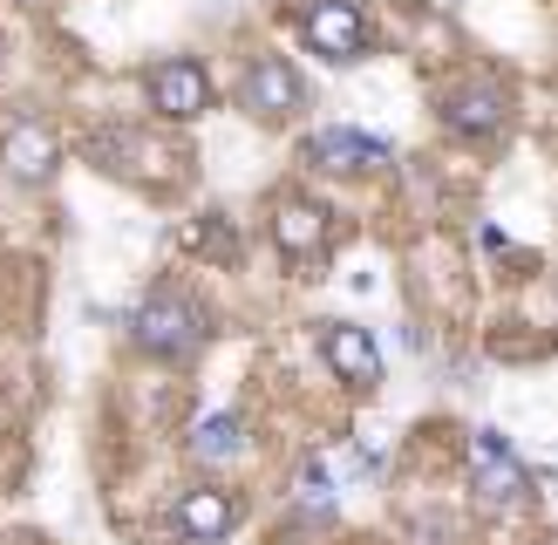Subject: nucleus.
<instances>
[{
    "label": "nucleus",
    "instance_id": "nucleus-11",
    "mask_svg": "<svg viewBox=\"0 0 558 545\" xmlns=\"http://www.w3.org/2000/svg\"><path fill=\"white\" fill-rule=\"evenodd\" d=\"M320 232H327V211L320 205H279V218H272V239L287 245V253H314Z\"/></svg>",
    "mask_w": 558,
    "mask_h": 545
},
{
    "label": "nucleus",
    "instance_id": "nucleus-5",
    "mask_svg": "<svg viewBox=\"0 0 558 545\" xmlns=\"http://www.w3.org/2000/svg\"><path fill=\"white\" fill-rule=\"evenodd\" d=\"M320 354L333 362V375H341V382H375L381 375V348L368 341V327H354V320H327Z\"/></svg>",
    "mask_w": 558,
    "mask_h": 545
},
{
    "label": "nucleus",
    "instance_id": "nucleus-8",
    "mask_svg": "<svg viewBox=\"0 0 558 545\" xmlns=\"http://www.w3.org/2000/svg\"><path fill=\"white\" fill-rule=\"evenodd\" d=\"M0 164H8L21 184H41V178L54 171V136H48L35 117H21V123L8 130V144H0Z\"/></svg>",
    "mask_w": 558,
    "mask_h": 545
},
{
    "label": "nucleus",
    "instance_id": "nucleus-3",
    "mask_svg": "<svg viewBox=\"0 0 558 545\" xmlns=\"http://www.w3.org/2000/svg\"><path fill=\"white\" fill-rule=\"evenodd\" d=\"M150 102L163 109V117H198V109L211 102V75L198 62H184V55H171V62L150 69Z\"/></svg>",
    "mask_w": 558,
    "mask_h": 545
},
{
    "label": "nucleus",
    "instance_id": "nucleus-13",
    "mask_svg": "<svg viewBox=\"0 0 558 545\" xmlns=\"http://www.w3.org/2000/svg\"><path fill=\"white\" fill-rule=\"evenodd\" d=\"M21 8H35V0H21Z\"/></svg>",
    "mask_w": 558,
    "mask_h": 545
},
{
    "label": "nucleus",
    "instance_id": "nucleus-2",
    "mask_svg": "<svg viewBox=\"0 0 558 545\" xmlns=\"http://www.w3.org/2000/svg\"><path fill=\"white\" fill-rule=\"evenodd\" d=\"M470 484L484 491V505H524V498H532V471L511 457V444L497 429L470 436Z\"/></svg>",
    "mask_w": 558,
    "mask_h": 545
},
{
    "label": "nucleus",
    "instance_id": "nucleus-4",
    "mask_svg": "<svg viewBox=\"0 0 558 545\" xmlns=\"http://www.w3.org/2000/svg\"><path fill=\"white\" fill-rule=\"evenodd\" d=\"M361 35H368V21H361L354 0H320V8L306 14V41H314L327 62H354V55H361Z\"/></svg>",
    "mask_w": 558,
    "mask_h": 545
},
{
    "label": "nucleus",
    "instance_id": "nucleus-1",
    "mask_svg": "<svg viewBox=\"0 0 558 545\" xmlns=\"http://www.w3.org/2000/svg\"><path fill=\"white\" fill-rule=\"evenodd\" d=\"M136 341L150 354H191L205 341V314L191 307L184 293H150L144 307H136Z\"/></svg>",
    "mask_w": 558,
    "mask_h": 545
},
{
    "label": "nucleus",
    "instance_id": "nucleus-6",
    "mask_svg": "<svg viewBox=\"0 0 558 545\" xmlns=\"http://www.w3.org/2000/svg\"><path fill=\"white\" fill-rule=\"evenodd\" d=\"M245 102H253L259 117H293V109H300V75H293V62L259 55V62L245 69Z\"/></svg>",
    "mask_w": 558,
    "mask_h": 545
},
{
    "label": "nucleus",
    "instance_id": "nucleus-9",
    "mask_svg": "<svg viewBox=\"0 0 558 545\" xmlns=\"http://www.w3.org/2000/svg\"><path fill=\"white\" fill-rule=\"evenodd\" d=\"M178 525H184V538L211 545V538H226L239 525V505L226 498V491H191V498L178 505Z\"/></svg>",
    "mask_w": 558,
    "mask_h": 545
},
{
    "label": "nucleus",
    "instance_id": "nucleus-12",
    "mask_svg": "<svg viewBox=\"0 0 558 545\" xmlns=\"http://www.w3.org/2000/svg\"><path fill=\"white\" fill-rule=\"evenodd\" d=\"M450 123H457V130H497V123H505V96H497L490 82H484V89L470 82V89L450 96Z\"/></svg>",
    "mask_w": 558,
    "mask_h": 545
},
{
    "label": "nucleus",
    "instance_id": "nucleus-10",
    "mask_svg": "<svg viewBox=\"0 0 558 545\" xmlns=\"http://www.w3.org/2000/svg\"><path fill=\"white\" fill-rule=\"evenodd\" d=\"M239 450H245V423L239 416H205L191 429V457L198 463H232Z\"/></svg>",
    "mask_w": 558,
    "mask_h": 545
},
{
    "label": "nucleus",
    "instance_id": "nucleus-7",
    "mask_svg": "<svg viewBox=\"0 0 558 545\" xmlns=\"http://www.w3.org/2000/svg\"><path fill=\"white\" fill-rule=\"evenodd\" d=\"M388 157L381 136H361V130H314L306 136V164H320V171H361V164Z\"/></svg>",
    "mask_w": 558,
    "mask_h": 545
}]
</instances>
